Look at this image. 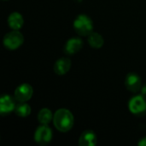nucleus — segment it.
I'll return each instance as SVG.
<instances>
[{
	"instance_id": "nucleus-4",
	"label": "nucleus",
	"mask_w": 146,
	"mask_h": 146,
	"mask_svg": "<svg viewBox=\"0 0 146 146\" xmlns=\"http://www.w3.org/2000/svg\"><path fill=\"white\" fill-rule=\"evenodd\" d=\"M52 139V131L51 129L47 126L42 124V126H39L34 133V140L39 145H48Z\"/></svg>"
},
{
	"instance_id": "nucleus-1",
	"label": "nucleus",
	"mask_w": 146,
	"mask_h": 146,
	"mask_svg": "<svg viewBox=\"0 0 146 146\" xmlns=\"http://www.w3.org/2000/svg\"><path fill=\"white\" fill-rule=\"evenodd\" d=\"M74 116L72 113L66 109H60L53 115V123L56 128L62 133L68 132L74 126Z\"/></svg>"
},
{
	"instance_id": "nucleus-12",
	"label": "nucleus",
	"mask_w": 146,
	"mask_h": 146,
	"mask_svg": "<svg viewBox=\"0 0 146 146\" xmlns=\"http://www.w3.org/2000/svg\"><path fill=\"white\" fill-rule=\"evenodd\" d=\"M24 20L22 15L18 12H13L9 15L8 18V24L13 30H19L22 27Z\"/></svg>"
},
{
	"instance_id": "nucleus-16",
	"label": "nucleus",
	"mask_w": 146,
	"mask_h": 146,
	"mask_svg": "<svg viewBox=\"0 0 146 146\" xmlns=\"http://www.w3.org/2000/svg\"><path fill=\"white\" fill-rule=\"evenodd\" d=\"M140 92H141V95H143L144 97H146V84H145L143 86H141Z\"/></svg>"
},
{
	"instance_id": "nucleus-13",
	"label": "nucleus",
	"mask_w": 146,
	"mask_h": 146,
	"mask_svg": "<svg viewBox=\"0 0 146 146\" xmlns=\"http://www.w3.org/2000/svg\"><path fill=\"white\" fill-rule=\"evenodd\" d=\"M88 36H89L88 37V42H89L90 45L92 48L99 49L104 45V40L103 37L99 33H91Z\"/></svg>"
},
{
	"instance_id": "nucleus-2",
	"label": "nucleus",
	"mask_w": 146,
	"mask_h": 146,
	"mask_svg": "<svg viewBox=\"0 0 146 146\" xmlns=\"http://www.w3.org/2000/svg\"><path fill=\"white\" fill-rule=\"evenodd\" d=\"M74 28L80 36H87L92 33L93 23L92 19L86 15H80L74 21Z\"/></svg>"
},
{
	"instance_id": "nucleus-15",
	"label": "nucleus",
	"mask_w": 146,
	"mask_h": 146,
	"mask_svg": "<svg viewBox=\"0 0 146 146\" xmlns=\"http://www.w3.org/2000/svg\"><path fill=\"white\" fill-rule=\"evenodd\" d=\"M52 119H53L52 113L48 109H43V110H41L39 111L38 115V121H39L40 124L47 125V124H49L51 121Z\"/></svg>"
},
{
	"instance_id": "nucleus-10",
	"label": "nucleus",
	"mask_w": 146,
	"mask_h": 146,
	"mask_svg": "<svg viewBox=\"0 0 146 146\" xmlns=\"http://www.w3.org/2000/svg\"><path fill=\"white\" fill-rule=\"evenodd\" d=\"M71 68V61L67 57H62L58 59L54 64V72L58 75H63L67 74Z\"/></svg>"
},
{
	"instance_id": "nucleus-8",
	"label": "nucleus",
	"mask_w": 146,
	"mask_h": 146,
	"mask_svg": "<svg viewBox=\"0 0 146 146\" xmlns=\"http://www.w3.org/2000/svg\"><path fill=\"white\" fill-rule=\"evenodd\" d=\"M15 104L9 95H3L0 98V114L2 115H9L15 109Z\"/></svg>"
},
{
	"instance_id": "nucleus-7",
	"label": "nucleus",
	"mask_w": 146,
	"mask_h": 146,
	"mask_svg": "<svg viewBox=\"0 0 146 146\" xmlns=\"http://www.w3.org/2000/svg\"><path fill=\"white\" fill-rule=\"evenodd\" d=\"M125 86L128 91L133 93H136L141 89V79L137 74L130 73L126 77Z\"/></svg>"
},
{
	"instance_id": "nucleus-3",
	"label": "nucleus",
	"mask_w": 146,
	"mask_h": 146,
	"mask_svg": "<svg viewBox=\"0 0 146 146\" xmlns=\"http://www.w3.org/2000/svg\"><path fill=\"white\" fill-rule=\"evenodd\" d=\"M24 41L23 35L17 30L8 33L3 38V45L5 48L10 50H16L19 48Z\"/></svg>"
},
{
	"instance_id": "nucleus-9",
	"label": "nucleus",
	"mask_w": 146,
	"mask_h": 146,
	"mask_svg": "<svg viewBox=\"0 0 146 146\" xmlns=\"http://www.w3.org/2000/svg\"><path fill=\"white\" fill-rule=\"evenodd\" d=\"M83 46V42L80 38H72L68 39L64 47V52L67 55H73L80 51Z\"/></svg>"
},
{
	"instance_id": "nucleus-17",
	"label": "nucleus",
	"mask_w": 146,
	"mask_h": 146,
	"mask_svg": "<svg viewBox=\"0 0 146 146\" xmlns=\"http://www.w3.org/2000/svg\"><path fill=\"white\" fill-rule=\"evenodd\" d=\"M138 145L140 146H146V137L140 139V141L138 143Z\"/></svg>"
},
{
	"instance_id": "nucleus-11",
	"label": "nucleus",
	"mask_w": 146,
	"mask_h": 146,
	"mask_svg": "<svg viewBox=\"0 0 146 146\" xmlns=\"http://www.w3.org/2000/svg\"><path fill=\"white\" fill-rule=\"evenodd\" d=\"M97 144V136L92 130L83 132L79 139V145L80 146H94Z\"/></svg>"
},
{
	"instance_id": "nucleus-5",
	"label": "nucleus",
	"mask_w": 146,
	"mask_h": 146,
	"mask_svg": "<svg viewBox=\"0 0 146 146\" xmlns=\"http://www.w3.org/2000/svg\"><path fill=\"white\" fill-rule=\"evenodd\" d=\"M129 110L137 115H142L146 112V100L143 95H138L131 98L128 103Z\"/></svg>"
},
{
	"instance_id": "nucleus-14",
	"label": "nucleus",
	"mask_w": 146,
	"mask_h": 146,
	"mask_svg": "<svg viewBox=\"0 0 146 146\" xmlns=\"http://www.w3.org/2000/svg\"><path fill=\"white\" fill-rule=\"evenodd\" d=\"M15 114L20 117H26L31 114V107L25 102H20L15 109Z\"/></svg>"
},
{
	"instance_id": "nucleus-6",
	"label": "nucleus",
	"mask_w": 146,
	"mask_h": 146,
	"mask_svg": "<svg viewBox=\"0 0 146 146\" xmlns=\"http://www.w3.org/2000/svg\"><path fill=\"white\" fill-rule=\"evenodd\" d=\"M33 91L29 84H21L15 91V98L18 102H27L33 96Z\"/></svg>"
}]
</instances>
